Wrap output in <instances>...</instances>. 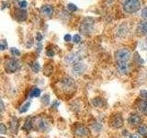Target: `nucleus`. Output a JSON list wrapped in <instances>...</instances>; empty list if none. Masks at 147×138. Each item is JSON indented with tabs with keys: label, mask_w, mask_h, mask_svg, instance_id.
<instances>
[{
	"label": "nucleus",
	"mask_w": 147,
	"mask_h": 138,
	"mask_svg": "<svg viewBox=\"0 0 147 138\" xmlns=\"http://www.w3.org/2000/svg\"><path fill=\"white\" fill-rule=\"evenodd\" d=\"M73 41H74L75 43H80V41H81V36H80V35H78V34L74 35V37H73Z\"/></svg>",
	"instance_id": "nucleus-25"
},
{
	"label": "nucleus",
	"mask_w": 147,
	"mask_h": 138,
	"mask_svg": "<svg viewBox=\"0 0 147 138\" xmlns=\"http://www.w3.org/2000/svg\"><path fill=\"white\" fill-rule=\"evenodd\" d=\"M18 67H20V63L15 58H10L7 60V62L5 63V69L7 73H15Z\"/></svg>",
	"instance_id": "nucleus-5"
},
{
	"label": "nucleus",
	"mask_w": 147,
	"mask_h": 138,
	"mask_svg": "<svg viewBox=\"0 0 147 138\" xmlns=\"http://www.w3.org/2000/svg\"><path fill=\"white\" fill-rule=\"evenodd\" d=\"M94 25V20L91 18H86L84 20L82 21L80 25V31L83 34H88L90 33V31L93 29Z\"/></svg>",
	"instance_id": "nucleus-3"
},
{
	"label": "nucleus",
	"mask_w": 147,
	"mask_h": 138,
	"mask_svg": "<svg viewBox=\"0 0 147 138\" xmlns=\"http://www.w3.org/2000/svg\"><path fill=\"white\" fill-rule=\"evenodd\" d=\"M15 18L18 21H24L27 18V13L23 9H17L15 10Z\"/></svg>",
	"instance_id": "nucleus-14"
},
{
	"label": "nucleus",
	"mask_w": 147,
	"mask_h": 138,
	"mask_svg": "<svg viewBox=\"0 0 147 138\" xmlns=\"http://www.w3.org/2000/svg\"><path fill=\"white\" fill-rule=\"evenodd\" d=\"M58 106H59V102H58V101H54L53 104V108H57Z\"/></svg>",
	"instance_id": "nucleus-35"
},
{
	"label": "nucleus",
	"mask_w": 147,
	"mask_h": 138,
	"mask_svg": "<svg viewBox=\"0 0 147 138\" xmlns=\"http://www.w3.org/2000/svg\"><path fill=\"white\" fill-rule=\"evenodd\" d=\"M131 55V52L127 49H119L115 53V57L118 62H128Z\"/></svg>",
	"instance_id": "nucleus-4"
},
{
	"label": "nucleus",
	"mask_w": 147,
	"mask_h": 138,
	"mask_svg": "<svg viewBox=\"0 0 147 138\" xmlns=\"http://www.w3.org/2000/svg\"><path fill=\"white\" fill-rule=\"evenodd\" d=\"M32 127H33V122H31L30 119H28L23 128H24L26 131H30V130H31V129H32Z\"/></svg>",
	"instance_id": "nucleus-19"
},
{
	"label": "nucleus",
	"mask_w": 147,
	"mask_h": 138,
	"mask_svg": "<svg viewBox=\"0 0 147 138\" xmlns=\"http://www.w3.org/2000/svg\"><path fill=\"white\" fill-rule=\"evenodd\" d=\"M10 52H11V53L14 55V56H20V51H18L17 48H11Z\"/></svg>",
	"instance_id": "nucleus-26"
},
{
	"label": "nucleus",
	"mask_w": 147,
	"mask_h": 138,
	"mask_svg": "<svg viewBox=\"0 0 147 138\" xmlns=\"http://www.w3.org/2000/svg\"><path fill=\"white\" fill-rule=\"evenodd\" d=\"M67 8L69 9L70 11H72V12H74V11H76V9H77V7L76 6L75 4H72V3H70V4H68V6H67Z\"/></svg>",
	"instance_id": "nucleus-24"
},
{
	"label": "nucleus",
	"mask_w": 147,
	"mask_h": 138,
	"mask_svg": "<svg viewBox=\"0 0 147 138\" xmlns=\"http://www.w3.org/2000/svg\"><path fill=\"white\" fill-rule=\"evenodd\" d=\"M142 18L147 20V7H145L142 11Z\"/></svg>",
	"instance_id": "nucleus-28"
},
{
	"label": "nucleus",
	"mask_w": 147,
	"mask_h": 138,
	"mask_svg": "<svg viewBox=\"0 0 147 138\" xmlns=\"http://www.w3.org/2000/svg\"><path fill=\"white\" fill-rule=\"evenodd\" d=\"M141 7L140 0H125L122 4L123 11L127 14H133L137 12Z\"/></svg>",
	"instance_id": "nucleus-1"
},
{
	"label": "nucleus",
	"mask_w": 147,
	"mask_h": 138,
	"mask_svg": "<svg viewBox=\"0 0 147 138\" xmlns=\"http://www.w3.org/2000/svg\"><path fill=\"white\" fill-rule=\"evenodd\" d=\"M138 32L142 34H147V20L140 23L138 26Z\"/></svg>",
	"instance_id": "nucleus-16"
},
{
	"label": "nucleus",
	"mask_w": 147,
	"mask_h": 138,
	"mask_svg": "<svg viewBox=\"0 0 147 138\" xmlns=\"http://www.w3.org/2000/svg\"><path fill=\"white\" fill-rule=\"evenodd\" d=\"M92 103H93V105L96 106V107H100V106H102L103 104V99L100 98H96L93 99Z\"/></svg>",
	"instance_id": "nucleus-21"
},
{
	"label": "nucleus",
	"mask_w": 147,
	"mask_h": 138,
	"mask_svg": "<svg viewBox=\"0 0 147 138\" xmlns=\"http://www.w3.org/2000/svg\"><path fill=\"white\" fill-rule=\"evenodd\" d=\"M0 126H1V130H0V131H1V133L3 135V133H6L7 128H6V126H5V124H4V123H1V124H0Z\"/></svg>",
	"instance_id": "nucleus-32"
},
{
	"label": "nucleus",
	"mask_w": 147,
	"mask_h": 138,
	"mask_svg": "<svg viewBox=\"0 0 147 138\" xmlns=\"http://www.w3.org/2000/svg\"><path fill=\"white\" fill-rule=\"evenodd\" d=\"M128 122L131 126H138L142 122V119L138 114H131L128 119Z\"/></svg>",
	"instance_id": "nucleus-11"
},
{
	"label": "nucleus",
	"mask_w": 147,
	"mask_h": 138,
	"mask_svg": "<svg viewBox=\"0 0 147 138\" xmlns=\"http://www.w3.org/2000/svg\"><path fill=\"white\" fill-rule=\"evenodd\" d=\"M46 54H47L48 56H50V57H53V55H54V51L53 50H47Z\"/></svg>",
	"instance_id": "nucleus-30"
},
{
	"label": "nucleus",
	"mask_w": 147,
	"mask_h": 138,
	"mask_svg": "<svg viewBox=\"0 0 147 138\" xmlns=\"http://www.w3.org/2000/svg\"><path fill=\"white\" fill-rule=\"evenodd\" d=\"M110 124H111L112 127L117 128V129L122 127V125H123V119L121 116V114H117V115H115V116H113L111 118V121H110Z\"/></svg>",
	"instance_id": "nucleus-9"
},
{
	"label": "nucleus",
	"mask_w": 147,
	"mask_h": 138,
	"mask_svg": "<svg viewBox=\"0 0 147 138\" xmlns=\"http://www.w3.org/2000/svg\"><path fill=\"white\" fill-rule=\"evenodd\" d=\"M138 108H139L140 112L142 114L147 115V99L141 100L139 104H138Z\"/></svg>",
	"instance_id": "nucleus-15"
},
{
	"label": "nucleus",
	"mask_w": 147,
	"mask_h": 138,
	"mask_svg": "<svg viewBox=\"0 0 147 138\" xmlns=\"http://www.w3.org/2000/svg\"><path fill=\"white\" fill-rule=\"evenodd\" d=\"M60 86H61V89L64 92H69L74 90V89L76 87V82L72 77L65 76L60 82Z\"/></svg>",
	"instance_id": "nucleus-2"
},
{
	"label": "nucleus",
	"mask_w": 147,
	"mask_h": 138,
	"mask_svg": "<svg viewBox=\"0 0 147 138\" xmlns=\"http://www.w3.org/2000/svg\"><path fill=\"white\" fill-rule=\"evenodd\" d=\"M41 102H42V104H44L45 106L46 105H48L50 103V96L49 95H44L42 97V99H41Z\"/></svg>",
	"instance_id": "nucleus-22"
},
{
	"label": "nucleus",
	"mask_w": 147,
	"mask_h": 138,
	"mask_svg": "<svg viewBox=\"0 0 147 138\" xmlns=\"http://www.w3.org/2000/svg\"><path fill=\"white\" fill-rule=\"evenodd\" d=\"M82 59V55L80 53H71L65 57V62L70 64H76L77 63H80Z\"/></svg>",
	"instance_id": "nucleus-7"
},
{
	"label": "nucleus",
	"mask_w": 147,
	"mask_h": 138,
	"mask_svg": "<svg viewBox=\"0 0 147 138\" xmlns=\"http://www.w3.org/2000/svg\"><path fill=\"white\" fill-rule=\"evenodd\" d=\"M86 66H85L84 64L77 63L76 64H74V66L72 68V72H73L74 75L80 76V75H82V74L86 71Z\"/></svg>",
	"instance_id": "nucleus-8"
},
{
	"label": "nucleus",
	"mask_w": 147,
	"mask_h": 138,
	"mask_svg": "<svg viewBox=\"0 0 147 138\" xmlns=\"http://www.w3.org/2000/svg\"><path fill=\"white\" fill-rule=\"evenodd\" d=\"M27 2L25 1V0H23V1H21L20 3V8L21 9H23V8H25L26 7H27Z\"/></svg>",
	"instance_id": "nucleus-31"
},
{
	"label": "nucleus",
	"mask_w": 147,
	"mask_h": 138,
	"mask_svg": "<svg viewBox=\"0 0 147 138\" xmlns=\"http://www.w3.org/2000/svg\"><path fill=\"white\" fill-rule=\"evenodd\" d=\"M36 40L40 43V41L42 40V35H41L40 33H37V35H36Z\"/></svg>",
	"instance_id": "nucleus-33"
},
{
	"label": "nucleus",
	"mask_w": 147,
	"mask_h": 138,
	"mask_svg": "<svg viewBox=\"0 0 147 138\" xmlns=\"http://www.w3.org/2000/svg\"><path fill=\"white\" fill-rule=\"evenodd\" d=\"M0 45H1V50L2 51H5V50L7 48V41H5V40H2L1 41V43H0Z\"/></svg>",
	"instance_id": "nucleus-27"
},
{
	"label": "nucleus",
	"mask_w": 147,
	"mask_h": 138,
	"mask_svg": "<svg viewBox=\"0 0 147 138\" xmlns=\"http://www.w3.org/2000/svg\"><path fill=\"white\" fill-rule=\"evenodd\" d=\"M130 138H140V137L137 135H130Z\"/></svg>",
	"instance_id": "nucleus-36"
},
{
	"label": "nucleus",
	"mask_w": 147,
	"mask_h": 138,
	"mask_svg": "<svg viewBox=\"0 0 147 138\" xmlns=\"http://www.w3.org/2000/svg\"><path fill=\"white\" fill-rule=\"evenodd\" d=\"M30 96L31 98H38V97L40 96V89H38V87H33L30 91Z\"/></svg>",
	"instance_id": "nucleus-17"
},
{
	"label": "nucleus",
	"mask_w": 147,
	"mask_h": 138,
	"mask_svg": "<svg viewBox=\"0 0 147 138\" xmlns=\"http://www.w3.org/2000/svg\"><path fill=\"white\" fill-rule=\"evenodd\" d=\"M0 103H1V110L3 112V110H4V103H3L2 100H1V102H0Z\"/></svg>",
	"instance_id": "nucleus-37"
},
{
	"label": "nucleus",
	"mask_w": 147,
	"mask_h": 138,
	"mask_svg": "<svg viewBox=\"0 0 147 138\" xmlns=\"http://www.w3.org/2000/svg\"><path fill=\"white\" fill-rule=\"evenodd\" d=\"M36 121H37V123H36L37 128H38L40 132H47L50 129L51 123L47 118L40 117V118L37 119Z\"/></svg>",
	"instance_id": "nucleus-6"
},
{
	"label": "nucleus",
	"mask_w": 147,
	"mask_h": 138,
	"mask_svg": "<svg viewBox=\"0 0 147 138\" xmlns=\"http://www.w3.org/2000/svg\"><path fill=\"white\" fill-rule=\"evenodd\" d=\"M140 95H141L142 98L147 99V91L146 90H141L140 91Z\"/></svg>",
	"instance_id": "nucleus-29"
},
{
	"label": "nucleus",
	"mask_w": 147,
	"mask_h": 138,
	"mask_svg": "<svg viewBox=\"0 0 147 138\" xmlns=\"http://www.w3.org/2000/svg\"><path fill=\"white\" fill-rule=\"evenodd\" d=\"M117 69L121 75H126L129 73L130 70V66H129L128 62H118L117 64Z\"/></svg>",
	"instance_id": "nucleus-10"
},
{
	"label": "nucleus",
	"mask_w": 147,
	"mask_h": 138,
	"mask_svg": "<svg viewBox=\"0 0 147 138\" xmlns=\"http://www.w3.org/2000/svg\"><path fill=\"white\" fill-rule=\"evenodd\" d=\"M53 11V7L50 6V5H45V6H42L40 8V12L46 17H52Z\"/></svg>",
	"instance_id": "nucleus-12"
},
{
	"label": "nucleus",
	"mask_w": 147,
	"mask_h": 138,
	"mask_svg": "<svg viewBox=\"0 0 147 138\" xmlns=\"http://www.w3.org/2000/svg\"><path fill=\"white\" fill-rule=\"evenodd\" d=\"M75 133L79 137H84V136L88 135V130H87L85 126L79 125L75 129Z\"/></svg>",
	"instance_id": "nucleus-13"
},
{
	"label": "nucleus",
	"mask_w": 147,
	"mask_h": 138,
	"mask_svg": "<svg viewBox=\"0 0 147 138\" xmlns=\"http://www.w3.org/2000/svg\"><path fill=\"white\" fill-rule=\"evenodd\" d=\"M29 138H30V137H29Z\"/></svg>",
	"instance_id": "nucleus-39"
},
{
	"label": "nucleus",
	"mask_w": 147,
	"mask_h": 138,
	"mask_svg": "<svg viewBox=\"0 0 147 138\" xmlns=\"http://www.w3.org/2000/svg\"><path fill=\"white\" fill-rule=\"evenodd\" d=\"M64 41H71V35L70 34H66L65 36H64Z\"/></svg>",
	"instance_id": "nucleus-34"
},
{
	"label": "nucleus",
	"mask_w": 147,
	"mask_h": 138,
	"mask_svg": "<svg viewBox=\"0 0 147 138\" xmlns=\"http://www.w3.org/2000/svg\"><path fill=\"white\" fill-rule=\"evenodd\" d=\"M40 64H39V63H34L31 66V69L33 70L34 72H39V70H40Z\"/></svg>",
	"instance_id": "nucleus-23"
},
{
	"label": "nucleus",
	"mask_w": 147,
	"mask_h": 138,
	"mask_svg": "<svg viewBox=\"0 0 147 138\" xmlns=\"http://www.w3.org/2000/svg\"><path fill=\"white\" fill-rule=\"evenodd\" d=\"M1 138H4V137H1Z\"/></svg>",
	"instance_id": "nucleus-38"
},
{
	"label": "nucleus",
	"mask_w": 147,
	"mask_h": 138,
	"mask_svg": "<svg viewBox=\"0 0 147 138\" xmlns=\"http://www.w3.org/2000/svg\"><path fill=\"white\" fill-rule=\"evenodd\" d=\"M30 104H31V102H30V101H28V102H26L24 105L22 106V107L20 108V113H24V112H26L28 110L30 109Z\"/></svg>",
	"instance_id": "nucleus-20"
},
{
	"label": "nucleus",
	"mask_w": 147,
	"mask_h": 138,
	"mask_svg": "<svg viewBox=\"0 0 147 138\" xmlns=\"http://www.w3.org/2000/svg\"><path fill=\"white\" fill-rule=\"evenodd\" d=\"M138 133L142 136H146L147 135V127L142 125L138 128Z\"/></svg>",
	"instance_id": "nucleus-18"
}]
</instances>
